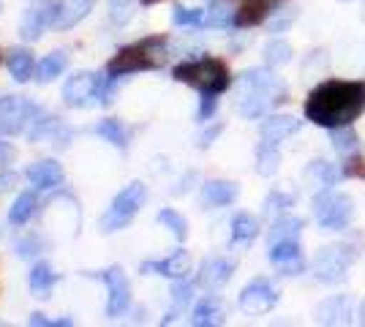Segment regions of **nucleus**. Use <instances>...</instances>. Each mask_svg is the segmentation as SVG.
<instances>
[{
  "mask_svg": "<svg viewBox=\"0 0 365 327\" xmlns=\"http://www.w3.org/2000/svg\"><path fill=\"white\" fill-rule=\"evenodd\" d=\"M360 322L365 325V300H363V306H360Z\"/></svg>",
  "mask_w": 365,
  "mask_h": 327,
  "instance_id": "nucleus-45",
  "label": "nucleus"
},
{
  "mask_svg": "<svg viewBox=\"0 0 365 327\" xmlns=\"http://www.w3.org/2000/svg\"><path fill=\"white\" fill-rule=\"evenodd\" d=\"M305 221L297 216H281L270 227V246L273 243H281V240H297L300 232H303Z\"/></svg>",
  "mask_w": 365,
  "mask_h": 327,
  "instance_id": "nucleus-25",
  "label": "nucleus"
},
{
  "mask_svg": "<svg viewBox=\"0 0 365 327\" xmlns=\"http://www.w3.org/2000/svg\"><path fill=\"white\" fill-rule=\"evenodd\" d=\"M287 101V88L270 68H248L237 79V109L240 115L254 120L275 104Z\"/></svg>",
  "mask_w": 365,
  "mask_h": 327,
  "instance_id": "nucleus-2",
  "label": "nucleus"
},
{
  "mask_svg": "<svg viewBox=\"0 0 365 327\" xmlns=\"http://www.w3.org/2000/svg\"><path fill=\"white\" fill-rule=\"evenodd\" d=\"M155 221L161 224V227H167L169 232L175 234V240H185L188 237V221L180 216V213H175V210H161Z\"/></svg>",
  "mask_w": 365,
  "mask_h": 327,
  "instance_id": "nucleus-35",
  "label": "nucleus"
},
{
  "mask_svg": "<svg viewBox=\"0 0 365 327\" xmlns=\"http://www.w3.org/2000/svg\"><path fill=\"white\" fill-rule=\"evenodd\" d=\"M44 28H46L44 9H31V11H25L22 22H19V36H22L25 41H38Z\"/></svg>",
  "mask_w": 365,
  "mask_h": 327,
  "instance_id": "nucleus-26",
  "label": "nucleus"
},
{
  "mask_svg": "<svg viewBox=\"0 0 365 327\" xmlns=\"http://www.w3.org/2000/svg\"><path fill=\"white\" fill-rule=\"evenodd\" d=\"M164 38H148L142 41L139 47L123 49L115 61L109 63V74L112 77H125V74H134L142 68H155L164 63Z\"/></svg>",
  "mask_w": 365,
  "mask_h": 327,
  "instance_id": "nucleus-5",
  "label": "nucleus"
},
{
  "mask_svg": "<svg viewBox=\"0 0 365 327\" xmlns=\"http://www.w3.org/2000/svg\"><path fill=\"white\" fill-rule=\"evenodd\" d=\"M300 125L303 123H300L297 118H292V115H270V118L262 123V140L278 145V142L294 137V134L300 131Z\"/></svg>",
  "mask_w": 365,
  "mask_h": 327,
  "instance_id": "nucleus-15",
  "label": "nucleus"
},
{
  "mask_svg": "<svg viewBox=\"0 0 365 327\" xmlns=\"http://www.w3.org/2000/svg\"><path fill=\"white\" fill-rule=\"evenodd\" d=\"M91 9H93V0H66V3H61V9H58L55 28L58 31L74 28V25H79L85 16L91 14Z\"/></svg>",
  "mask_w": 365,
  "mask_h": 327,
  "instance_id": "nucleus-19",
  "label": "nucleus"
},
{
  "mask_svg": "<svg viewBox=\"0 0 365 327\" xmlns=\"http://www.w3.org/2000/svg\"><path fill=\"white\" fill-rule=\"evenodd\" d=\"M344 3H351V0H344Z\"/></svg>",
  "mask_w": 365,
  "mask_h": 327,
  "instance_id": "nucleus-47",
  "label": "nucleus"
},
{
  "mask_svg": "<svg viewBox=\"0 0 365 327\" xmlns=\"http://www.w3.org/2000/svg\"><path fill=\"white\" fill-rule=\"evenodd\" d=\"M267 14H270V0H248L235 14V25L237 28H251V25H259Z\"/></svg>",
  "mask_w": 365,
  "mask_h": 327,
  "instance_id": "nucleus-24",
  "label": "nucleus"
},
{
  "mask_svg": "<svg viewBox=\"0 0 365 327\" xmlns=\"http://www.w3.org/2000/svg\"><path fill=\"white\" fill-rule=\"evenodd\" d=\"M14 158V147L9 142H0V164H9Z\"/></svg>",
  "mask_w": 365,
  "mask_h": 327,
  "instance_id": "nucleus-43",
  "label": "nucleus"
},
{
  "mask_svg": "<svg viewBox=\"0 0 365 327\" xmlns=\"http://www.w3.org/2000/svg\"><path fill=\"white\" fill-rule=\"evenodd\" d=\"M235 14L237 11L229 6L227 0H213L207 14H205V25H210V28H229V25H235Z\"/></svg>",
  "mask_w": 365,
  "mask_h": 327,
  "instance_id": "nucleus-29",
  "label": "nucleus"
},
{
  "mask_svg": "<svg viewBox=\"0 0 365 327\" xmlns=\"http://www.w3.org/2000/svg\"><path fill=\"white\" fill-rule=\"evenodd\" d=\"M172 22H175L178 28H199V25H205V11H199V9H185V6H175Z\"/></svg>",
  "mask_w": 365,
  "mask_h": 327,
  "instance_id": "nucleus-38",
  "label": "nucleus"
},
{
  "mask_svg": "<svg viewBox=\"0 0 365 327\" xmlns=\"http://www.w3.org/2000/svg\"><path fill=\"white\" fill-rule=\"evenodd\" d=\"M9 71H11V77H14L16 82H28L33 71L31 52H28V49H14V52L9 55Z\"/></svg>",
  "mask_w": 365,
  "mask_h": 327,
  "instance_id": "nucleus-32",
  "label": "nucleus"
},
{
  "mask_svg": "<svg viewBox=\"0 0 365 327\" xmlns=\"http://www.w3.org/2000/svg\"><path fill=\"white\" fill-rule=\"evenodd\" d=\"M58 281V276L52 273V267L49 265H36L31 270V276H28V284H31V289L36 292L38 297H44L49 289H52V284Z\"/></svg>",
  "mask_w": 365,
  "mask_h": 327,
  "instance_id": "nucleus-34",
  "label": "nucleus"
},
{
  "mask_svg": "<svg viewBox=\"0 0 365 327\" xmlns=\"http://www.w3.org/2000/svg\"><path fill=\"white\" fill-rule=\"evenodd\" d=\"M275 19L270 22V33H284L294 22V11L292 9H284V11H275Z\"/></svg>",
  "mask_w": 365,
  "mask_h": 327,
  "instance_id": "nucleus-40",
  "label": "nucleus"
},
{
  "mask_svg": "<svg viewBox=\"0 0 365 327\" xmlns=\"http://www.w3.org/2000/svg\"><path fill=\"white\" fill-rule=\"evenodd\" d=\"M28 325H38V327H52V325H55V319H46L44 313H33L31 319H28Z\"/></svg>",
  "mask_w": 365,
  "mask_h": 327,
  "instance_id": "nucleus-44",
  "label": "nucleus"
},
{
  "mask_svg": "<svg viewBox=\"0 0 365 327\" xmlns=\"http://www.w3.org/2000/svg\"><path fill=\"white\" fill-rule=\"evenodd\" d=\"M232 273H235V265L227 262V259H205L202 267H199V284L205 286V289H221V286H227L229 279H232Z\"/></svg>",
  "mask_w": 365,
  "mask_h": 327,
  "instance_id": "nucleus-14",
  "label": "nucleus"
},
{
  "mask_svg": "<svg viewBox=\"0 0 365 327\" xmlns=\"http://www.w3.org/2000/svg\"><path fill=\"white\" fill-rule=\"evenodd\" d=\"M96 134L104 137L109 145L120 147V150L128 147V128H125L120 120H112V118H109V120H101V123L96 125Z\"/></svg>",
  "mask_w": 365,
  "mask_h": 327,
  "instance_id": "nucleus-28",
  "label": "nucleus"
},
{
  "mask_svg": "<svg viewBox=\"0 0 365 327\" xmlns=\"http://www.w3.org/2000/svg\"><path fill=\"white\" fill-rule=\"evenodd\" d=\"M101 79L91 71H76L74 77L63 85V104L66 107H88L93 98H98Z\"/></svg>",
  "mask_w": 365,
  "mask_h": 327,
  "instance_id": "nucleus-11",
  "label": "nucleus"
},
{
  "mask_svg": "<svg viewBox=\"0 0 365 327\" xmlns=\"http://www.w3.org/2000/svg\"><path fill=\"white\" fill-rule=\"evenodd\" d=\"M305 177V186L311 188V191H327V188H333L338 183V177H341V170L330 164V161H324V158H314L303 172Z\"/></svg>",
  "mask_w": 365,
  "mask_h": 327,
  "instance_id": "nucleus-13",
  "label": "nucleus"
},
{
  "mask_svg": "<svg viewBox=\"0 0 365 327\" xmlns=\"http://www.w3.org/2000/svg\"><path fill=\"white\" fill-rule=\"evenodd\" d=\"M314 218L319 221V227L324 229H346L351 224V218H354V202H351V197L346 194H335V191H319L317 197H314Z\"/></svg>",
  "mask_w": 365,
  "mask_h": 327,
  "instance_id": "nucleus-6",
  "label": "nucleus"
},
{
  "mask_svg": "<svg viewBox=\"0 0 365 327\" xmlns=\"http://www.w3.org/2000/svg\"><path fill=\"white\" fill-rule=\"evenodd\" d=\"M175 79L185 82V85H194L202 93H224L229 88L227 66L221 61H213V58L182 63L175 68Z\"/></svg>",
  "mask_w": 365,
  "mask_h": 327,
  "instance_id": "nucleus-3",
  "label": "nucleus"
},
{
  "mask_svg": "<svg viewBox=\"0 0 365 327\" xmlns=\"http://www.w3.org/2000/svg\"><path fill=\"white\" fill-rule=\"evenodd\" d=\"M278 167H281V153H278V147H275L273 142H264L257 150V172L262 177H270V175L278 172Z\"/></svg>",
  "mask_w": 365,
  "mask_h": 327,
  "instance_id": "nucleus-30",
  "label": "nucleus"
},
{
  "mask_svg": "<svg viewBox=\"0 0 365 327\" xmlns=\"http://www.w3.org/2000/svg\"><path fill=\"white\" fill-rule=\"evenodd\" d=\"M38 115H41L38 104H33L22 95H9V98L0 101V134L28 131Z\"/></svg>",
  "mask_w": 365,
  "mask_h": 327,
  "instance_id": "nucleus-8",
  "label": "nucleus"
},
{
  "mask_svg": "<svg viewBox=\"0 0 365 327\" xmlns=\"http://www.w3.org/2000/svg\"><path fill=\"white\" fill-rule=\"evenodd\" d=\"M270 262H273L284 276H297L303 270V254H300V243L297 240H281L270 246Z\"/></svg>",
  "mask_w": 365,
  "mask_h": 327,
  "instance_id": "nucleus-12",
  "label": "nucleus"
},
{
  "mask_svg": "<svg viewBox=\"0 0 365 327\" xmlns=\"http://www.w3.org/2000/svg\"><path fill=\"white\" fill-rule=\"evenodd\" d=\"M351 316V300L349 295H335L327 297L317 308V319L322 325H346Z\"/></svg>",
  "mask_w": 365,
  "mask_h": 327,
  "instance_id": "nucleus-16",
  "label": "nucleus"
},
{
  "mask_svg": "<svg viewBox=\"0 0 365 327\" xmlns=\"http://www.w3.org/2000/svg\"><path fill=\"white\" fill-rule=\"evenodd\" d=\"M36 207H38V197L31 194V191H25V194H19L16 202L11 204L9 221H11V224H25V221H31V216L36 213Z\"/></svg>",
  "mask_w": 365,
  "mask_h": 327,
  "instance_id": "nucleus-31",
  "label": "nucleus"
},
{
  "mask_svg": "<svg viewBox=\"0 0 365 327\" xmlns=\"http://www.w3.org/2000/svg\"><path fill=\"white\" fill-rule=\"evenodd\" d=\"M142 270H155V273H161V276H167V279H185L188 270H191V256H188V251H175L164 262L142 265Z\"/></svg>",
  "mask_w": 365,
  "mask_h": 327,
  "instance_id": "nucleus-20",
  "label": "nucleus"
},
{
  "mask_svg": "<svg viewBox=\"0 0 365 327\" xmlns=\"http://www.w3.org/2000/svg\"><path fill=\"white\" fill-rule=\"evenodd\" d=\"M145 199H148L145 183H139V180L137 183H128V186L123 188L120 194L112 199V207H109L107 213H104V218H101V229H104V232H120V229H125V227L134 221V216L142 210Z\"/></svg>",
  "mask_w": 365,
  "mask_h": 327,
  "instance_id": "nucleus-4",
  "label": "nucleus"
},
{
  "mask_svg": "<svg viewBox=\"0 0 365 327\" xmlns=\"http://www.w3.org/2000/svg\"><path fill=\"white\" fill-rule=\"evenodd\" d=\"M294 204V197L287 191H270L267 199H264V216H275V213H284L287 207Z\"/></svg>",
  "mask_w": 365,
  "mask_h": 327,
  "instance_id": "nucleus-39",
  "label": "nucleus"
},
{
  "mask_svg": "<svg viewBox=\"0 0 365 327\" xmlns=\"http://www.w3.org/2000/svg\"><path fill=\"white\" fill-rule=\"evenodd\" d=\"M101 279L107 284L109 289V303H107V316L109 319H118L123 313L128 311V306H131V284L125 279V273H123L120 267H109L101 273Z\"/></svg>",
  "mask_w": 365,
  "mask_h": 327,
  "instance_id": "nucleus-10",
  "label": "nucleus"
},
{
  "mask_svg": "<svg viewBox=\"0 0 365 327\" xmlns=\"http://www.w3.org/2000/svg\"><path fill=\"white\" fill-rule=\"evenodd\" d=\"M264 61L270 63V66H287L292 61V47L287 41H281V38H273L264 47Z\"/></svg>",
  "mask_w": 365,
  "mask_h": 327,
  "instance_id": "nucleus-36",
  "label": "nucleus"
},
{
  "mask_svg": "<svg viewBox=\"0 0 365 327\" xmlns=\"http://www.w3.org/2000/svg\"><path fill=\"white\" fill-rule=\"evenodd\" d=\"M191 300H194V284H188V281H178V284L172 286V313H169L164 322H172V319H175V313L185 311V308L191 306Z\"/></svg>",
  "mask_w": 365,
  "mask_h": 327,
  "instance_id": "nucleus-33",
  "label": "nucleus"
},
{
  "mask_svg": "<svg viewBox=\"0 0 365 327\" xmlns=\"http://www.w3.org/2000/svg\"><path fill=\"white\" fill-rule=\"evenodd\" d=\"M197 327H210V325H221L224 322V306L221 300L213 295H207L197 308H194V319H191Z\"/></svg>",
  "mask_w": 365,
  "mask_h": 327,
  "instance_id": "nucleus-22",
  "label": "nucleus"
},
{
  "mask_svg": "<svg viewBox=\"0 0 365 327\" xmlns=\"http://www.w3.org/2000/svg\"><path fill=\"white\" fill-rule=\"evenodd\" d=\"M365 112V82H324L305 101V118L322 128L351 125Z\"/></svg>",
  "mask_w": 365,
  "mask_h": 327,
  "instance_id": "nucleus-1",
  "label": "nucleus"
},
{
  "mask_svg": "<svg viewBox=\"0 0 365 327\" xmlns=\"http://www.w3.org/2000/svg\"><path fill=\"white\" fill-rule=\"evenodd\" d=\"M16 256H19V259H33V256H38V254H41V251L46 249L44 246V240H41V234H25V237H19V240H16Z\"/></svg>",
  "mask_w": 365,
  "mask_h": 327,
  "instance_id": "nucleus-37",
  "label": "nucleus"
},
{
  "mask_svg": "<svg viewBox=\"0 0 365 327\" xmlns=\"http://www.w3.org/2000/svg\"><path fill=\"white\" fill-rule=\"evenodd\" d=\"M66 66H68V58H66V52H52V55H46L44 61L38 63V71H36V79L46 85V82H52L55 77H61L63 71H66Z\"/></svg>",
  "mask_w": 365,
  "mask_h": 327,
  "instance_id": "nucleus-27",
  "label": "nucleus"
},
{
  "mask_svg": "<svg viewBox=\"0 0 365 327\" xmlns=\"http://www.w3.org/2000/svg\"><path fill=\"white\" fill-rule=\"evenodd\" d=\"M237 303H240V311H245L248 316H262V313H270L275 308L278 292L267 279H257L240 292Z\"/></svg>",
  "mask_w": 365,
  "mask_h": 327,
  "instance_id": "nucleus-9",
  "label": "nucleus"
},
{
  "mask_svg": "<svg viewBox=\"0 0 365 327\" xmlns=\"http://www.w3.org/2000/svg\"><path fill=\"white\" fill-rule=\"evenodd\" d=\"M221 131H224V125H221V123L213 125V128H207V131H205V134L199 137V147H202V150H205V147H210V145L215 142V137H218Z\"/></svg>",
  "mask_w": 365,
  "mask_h": 327,
  "instance_id": "nucleus-42",
  "label": "nucleus"
},
{
  "mask_svg": "<svg viewBox=\"0 0 365 327\" xmlns=\"http://www.w3.org/2000/svg\"><path fill=\"white\" fill-rule=\"evenodd\" d=\"M25 175H28V180H31L33 186H38V188H55L63 183V167L58 161H52V158L33 164Z\"/></svg>",
  "mask_w": 365,
  "mask_h": 327,
  "instance_id": "nucleus-18",
  "label": "nucleus"
},
{
  "mask_svg": "<svg viewBox=\"0 0 365 327\" xmlns=\"http://www.w3.org/2000/svg\"><path fill=\"white\" fill-rule=\"evenodd\" d=\"M218 93H202V104H199V120H210L215 107H218Z\"/></svg>",
  "mask_w": 365,
  "mask_h": 327,
  "instance_id": "nucleus-41",
  "label": "nucleus"
},
{
  "mask_svg": "<svg viewBox=\"0 0 365 327\" xmlns=\"http://www.w3.org/2000/svg\"><path fill=\"white\" fill-rule=\"evenodd\" d=\"M240 188L237 183H229V180H210L202 186V204L207 207H227L237 199Z\"/></svg>",
  "mask_w": 365,
  "mask_h": 327,
  "instance_id": "nucleus-17",
  "label": "nucleus"
},
{
  "mask_svg": "<svg viewBox=\"0 0 365 327\" xmlns=\"http://www.w3.org/2000/svg\"><path fill=\"white\" fill-rule=\"evenodd\" d=\"M363 16H365V6H363Z\"/></svg>",
  "mask_w": 365,
  "mask_h": 327,
  "instance_id": "nucleus-46",
  "label": "nucleus"
},
{
  "mask_svg": "<svg viewBox=\"0 0 365 327\" xmlns=\"http://www.w3.org/2000/svg\"><path fill=\"white\" fill-rule=\"evenodd\" d=\"M330 142H333V150L338 156L351 158L360 153V142H357V134L351 125H338V128H330Z\"/></svg>",
  "mask_w": 365,
  "mask_h": 327,
  "instance_id": "nucleus-21",
  "label": "nucleus"
},
{
  "mask_svg": "<svg viewBox=\"0 0 365 327\" xmlns=\"http://www.w3.org/2000/svg\"><path fill=\"white\" fill-rule=\"evenodd\" d=\"M259 234V221L248 213H237L235 221H232V243L235 246H248L254 243Z\"/></svg>",
  "mask_w": 365,
  "mask_h": 327,
  "instance_id": "nucleus-23",
  "label": "nucleus"
},
{
  "mask_svg": "<svg viewBox=\"0 0 365 327\" xmlns=\"http://www.w3.org/2000/svg\"><path fill=\"white\" fill-rule=\"evenodd\" d=\"M354 262V249L351 246H324L314 256V276L322 284H341L349 273Z\"/></svg>",
  "mask_w": 365,
  "mask_h": 327,
  "instance_id": "nucleus-7",
  "label": "nucleus"
}]
</instances>
